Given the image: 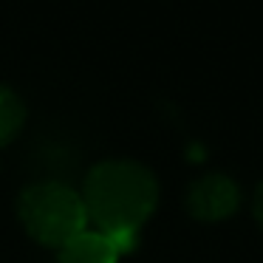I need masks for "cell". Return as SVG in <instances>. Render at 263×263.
Wrapping results in <instances>:
<instances>
[{
  "instance_id": "cell-1",
  "label": "cell",
  "mask_w": 263,
  "mask_h": 263,
  "mask_svg": "<svg viewBox=\"0 0 263 263\" xmlns=\"http://www.w3.org/2000/svg\"><path fill=\"white\" fill-rule=\"evenodd\" d=\"M159 187L147 167L136 161H105L85 178V210L99 232H139L156 210Z\"/></svg>"
},
{
  "instance_id": "cell-2",
  "label": "cell",
  "mask_w": 263,
  "mask_h": 263,
  "mask_svg": "<svg viewBox=\"0 0 263 263\" xmlns=\"http://www.w3.org/2000/svg\"><path fill=\"white\" fill-rule=\"evenodd\" d=\"M20 221L43 246H63L85 229V201L60 181H43L20 195Z\"/></svg>"
},
{
  "instance_id": "cell-3",
  "label": "cell",
  "mask_w": 263,
  "mask_h": 263,
  "mask_svg": "<svg viewBox=\"0 0 263 263\" xmlns=\"http://www.w3.org/2000/svg\"><path fill=\"white\" fill-rule=\"evenodd\" d=\"M187 206L201 221H223L238 206V187L227 176H206L190 190Z\"/></svg>"
},
{
  "instance_id": "cell-4",
  "label": "cell",
  "mask_w": 263,
  "mask_h": 263,
  "mask_svg": "<svg viewBox=\"0 0 263 263\" xmlns=\"http://www.w3.org/2000/svg\"><path fill=\"white\" fill-rule=\"evenodd\" d=\"M119 252L108 240L105 232H85L60 246V263H116Z\"/></svg>"
},
{
  "instance_id": "cell-5",
  "label": "cell",
  "mask_w": 263,
  "mask_h": 263,
  "mask_svg": "<svg viewBox=\"0 0 263 263\" xmlns=\"http://www.w3.org/2000/svg\"><path fill=\"white\" fill-rule=\"evenodd\" d=\"M26 122V105L20 102L17 93H12L9 88H0V144L12 142L20 133Z\"/></svg>"
},
{
  "instance_id": "cell-6",
  "label": "cell",
  "mask_w": 263,
  "mask_h": 263,
  "mask_svg": "<svg viewBox=\"0 0 263 263\" xmlns=\"http://www.w3.org/2000/svg\"><path fill=\"white\" fill-rule=\"evenodd\" d=\"M255 218L260 221V227H263V184L257 187V195H255Z\"/></svg>"
}]
</instances>
